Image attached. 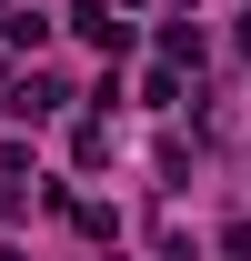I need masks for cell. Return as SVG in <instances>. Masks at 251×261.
<instances>
[{"mask_svg": "<svg viewBox=\"0 0 251 261\" xmlns=\"http://www.w3.org/2000/svg\"><path fill=\"white\" fill-rule=\"evenodd\" d=\"M70 31L91 40V50H131V20L111 10V0H70Z\"/></svg>", "mask_w": 251, "mask_h": 261, "instance_id": "cell-1", "label": "cell"}, {"mask_svg": "<svg viewBox=\"0 0 251 261\" xmlns=\"http://www.w3.org/2000/svg\"><path fill=\"white\" fill-rule=\"evenodd\" d=\"M161 61L181 70V61H201V31H191V20H171V31H161Z\"/></svg>", "mask_w": 251, "mask_h": 261, "instance_id": "cell-2", "label": "cell"}]
</instances>
